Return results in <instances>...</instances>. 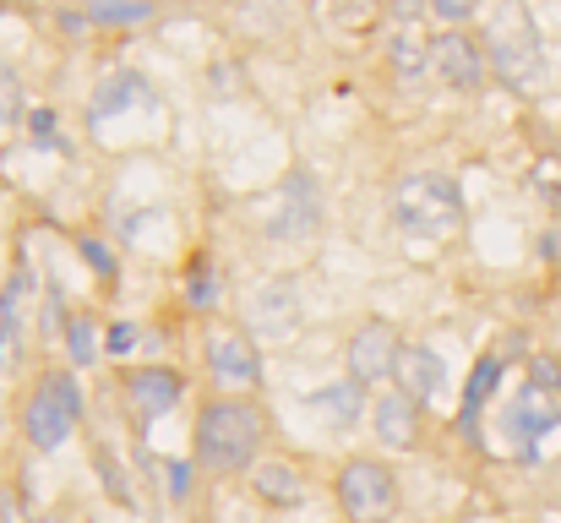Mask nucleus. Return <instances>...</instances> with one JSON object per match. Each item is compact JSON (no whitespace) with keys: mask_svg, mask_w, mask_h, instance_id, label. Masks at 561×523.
<instances>
[{"mask_svg":"<svg viewBox=\"0 0 561 523\" xmlns=\"http://www.w3.org/2000/svg\"><path fill=\"white\" fill-rule=\"evenodd\" d=\"M262 447H267V414L251 398H213V403H202L196 431H191V453H196L191 464L207 480L251 475Z\"/></svg>","mask_w":561,"mask_h":523,"instance_id":"1","label":"nucleus"},{"mask_svg":"<svg viewBox=\"0 0 561 523\" xmlns=\"http://www.w3.org/2000/svg\"><path fill=\"white\" fill-rule=\"evenodd\" d=\"M392 224L414 240H447L463 229V191L447 170H414L403 174L387 196Z\"/></svg>","mask_w":561,"mask_h":523,"instance_id":"2","label":"nucleus"},{"mask_svg":"<svg viewBox=\"0 0 561 523\" xmlns=\"http://www.w3.org/2000/svg\"><path fill=\"white\" fill-rule=\"evenodd\" d=\"M82 425V382L71 371H44L22 403V436L33 453H60Z\"/></svg>","mask_w":561,"mask_h":523,"instance_id":"3","label":"nucleus"},{"mask_svg":"<svg viewBox=\"0 0 561 523\" xmlns=\"http://www.w3.org/2000/svg\"><path fill=\"white\" fill-rule=\"evenodd\" d=\"M485 55H491V71H496L507 88H518V93H529V88L546 77L540 33H535V22H529V11H524L518 0H507V5L491 16V27H485Z\"/></svg>","mask_w":561,"mask_h":523,"instance_id":"4","label":"nucleus"},{"mask_svg":"<svg viewBox=\"0 0 561 523\" xmlns=\"http://www.w3.org/2000/svg\"><path fill=\"white\" fill-rule=\"evenodd\" d=\"M256 229L267 240H311L322 229V185L306 170H289L256 202Z\"/></svg>","mask_w":561,"mask_h":523,"instance_id":"5","label":"nucleus"},{"mask_svg":"<svg viewBox=\"0 0 561 523\" xmlns=\"http://www.w3.org/2000/svg\"><path fill=\"white\" fill-rule=\"evenodd\" d=\"M333 497L350 523H387L398 508V475L381 458H344L333 475Z\"/></svg>","mask_w":561,"mask_h":523,"instance_id":"6","label":"nucleus"},{"mask_svg":"<svg viewBox=\"0 0 561 523\" xmlns=\"http://www.w3.org/2000/svg\"><path fill=\"white\" fill-rule=\"evenodd\" d=\"M202 360H207V376L224 398H245L262 387V349L245 328H213Z\"/></svg>","mask_w":561,"mask_h":523,"instance_id":"7","label":"nucleus"},{"mask_svg":"<svg viewBox=\"0 0 561 523\" xmlns=\"http://www.w3.org/2000/svg\"><path fill=\"white\" fill-rule=\"evenodd\" d=\"M431 71L442 77V88L453 93H480L485 77H491V55H485V38L463 33V27H442L431 38Z\"/></svg>","mask_w":561,"mask_h":523,"instance_id":"8","label":"nucleus"},{"mask_svg":"<svg viewBox=\"0 0 561 523\" xmlns=\"http://www.w3.org/2000/svg\"><path fill=\"white\" fill-rule=\"evenodd\" d=\"M306 322V295L295 278H262L245 295V333L251 339H289Z\"/></svg>","mask_w":561,"mask_h":523,"instance_id":"9","label":"nucleus"},{"mask_svg":"<svg viewBox=\"0 0 561 523\" xmlns=\"http://www.w3.org/2000/svg\"><path fill=\"white\" fill-rule=\"evenodd\" d=\"M398 354H403L398 328L371 317V322H360V328L350 333V344H344V376H350L355 387H381V382H392Z\"/></svg>","mask_w":561,"mask_h":523,"instance_id":"10","label":"nucleus"},{"mask_svg":"<svg viewBox=\"0 0 561 523\" xmlns=\"http://www.w3.org/2000/svg\"><path fill=\"white\" fill-rule=\"evenodd\" d=\"M502 431L513 436L518 458H546L551 436H561V414H557V398L540 393V387H524L513 403H507V420Z\"/></svg>","mask_w":561,"mask_h":523,"instance_id":"11","label":"nucleus"},{"mask_svg":"<svg viewBox=\"0 0 561 523\" xmlns=\"http://www.w3.org/2000/svg\"><path fill=\"white\" fill-rule=\"evenodd\" d=\"M121 393H126V403H131L137 420H164L170 409H181L186 376L170 371V365H131V371L121 376Z\"/></svg>","mask_w":561,"mask_h":523,"instance_id":"12","label":"nucleus"},{"mask_svg":"<svg viewBox=\"0 0 561 523\" xmlns=\"http://www.w3.org/2000/svg\"><path fill=\"white\" fill-rule=\"evenodd\" d=\"M251 497H256L262 508L289 513V508H300V502L311 497V480H306V469H300L295 458H256V469H251Z\"/></svg>","mask_w":561,"mask_h":523,"instance_id":"13","label":"nucleus"},{"mask_svg":"<svg viewBox=\"0 0 561 523\" xmlns=\"http://www.w3.org/2000/svg\"><path fill=\"white\" fill-rule=\"evenodd\" d=\"M392 387L398 393H409L420 409L431 403V398H442L447 393V365H442V354L425 344H403L398 354V371H392Z\"/></svg>","mask_w":561,"mask_h":523,"instance_id":"14","label":"nucleus"},{"mask_svg":"<svg viewBox=\"0 0 561 523\" xmlns=\"http://www.w3.org/2000/svg\"><path fill=\"white\" fill-rule=\"evenodd\" d=\"M371 431L381 447H392V453H409L414 442H420V403L409 398V393H381L371 403Z\"/></svg>","mask_w":561,"mask_h":523,"instance_id":"15","label":"nucleus"},{"mask_svg":"<svg viewBox=\"0 0 561 523\" xmlns=\"http://www.w3.org/2000/svg\"><path fill=\"white\" fill-rule=\"evenodd\" d=\"M387 66H392L403 82H414V77L431 71V38H425V27H420L414 16H403V22L387 33Z\"/></svg>","mask_w":561,"mask_h":523,"instance_id":"16","label":"nucleus"},{"mask_svg":"<svg viewBox=\"0 0 561 523\" xmlns=\"http://www.w3.org/2000/svg\"><path fill=\"white\" fill-rule=\"evenodd\" d=\"M311 409H317L333 431H355V420L366 414V387H355L350 376H344V382H328L322 393H311Z\"/></svg>","mask_w":561,"mask_h":523,"instance_id":"17","label":"nucleus"},{"mask_svg":"<svg viewBox=\"0 0 561 523\" xmlns=\"http://www.w3.org/2000/svg\"><path fill=\"white\" fill-rule=\"evenodd\" d=\"M181 300H186L196 317H213L224 306V273L213 268V257H191L186 273H181Z\"/></svg>","mask_w":561,"mask_h":523,"instance_id":"18","label":"nucleus"},{"mask_svg":"<svg viewBox=\"0 0 561 523\" xmlns=\"http://www.w3.org/2000/svg\"><path fill=\"white\" fill-rule=\"evenodd\" d=\"M60 339H66L71 365H93V360L104 354V328L93 322V311H71V317H66V328H60Z\"/></svg>","mask_w":561,"mask_h":523,"instance_id":"19","label":"nucleus"},{"mask_svg":"<svg viewBox=\"0 0 561 523\" xmlns=\"http://www.w3.org/2000/svg\"><path fill=\"white\" fill-rule=\"evenodd\" d=\"M496 382H502V354H485V360L474 365V376H469V393H463V425L480 420V409L491 403Z\"/></svg>","mask_w":561,"mask_h":523,"instance_id":"20","label":"nucleus"},{"mask_svg":"<svg viewBox=\"0 0 561 523\" xmlns=\"http://www.w3.org/2000/svg\"><path fill=\"white\" fill-rule=\"evenodd\" d=\"M159 5L153 0H88V16L99 22V27H137V22H148Z\"/></svg>","mask_w":561,"mask_h":523,"instance_id":"21","label":"nucleus"},{"mask_svg":"<svg viewBox=\"0 0 561 523\" xmlns=\"http://www.w3.org/2000/svg\"><path fill=\"white\" fill-rule=\"evenodd\" d=\"M137 93H142V77L137 71H121L99 99H93V115H115V110H126V104H137Z\"/></svg>","mask_w":561,"mask_h":523,"instance_id":"22","label":"nucleus"},{"mask_svg":"<svg viewBox=\"0 0 561 523\" xmlns=\"http://www.w3.org/2000/svg\"><path fill=\"white\" fill-rule=\"evenodd\" d=\"M196 464H186V458H164V497L170 502H191L196 497Z\"/></svg>","mask_w":561,"mask_h":523,"instance_id":"23","label":"nucleus"},{"mask_svg":"<svg viewBox=\"0 0 561 523\" xmlns=\"http://www.w3.org/2000/svg\"><path fill=\"white\" fill-rule=\"evenodd\" d=\"M529 387H540V393H561V360L557 354H529Z\"/></svg>","mask_w":561,"mask_h":523,"instance_id":"24","label":"nucleus"},{"mask_svg":"<svg viewBox=\"0 0 561 523\" xmlns=\"http://www.w3.org/2000/svg\"><path fill=\"white\" fill-rule=\"evenodd\" d=\"M137 344H142V333H137L131 322H115V328L104 333V354H115V360H131Z\"/></svg>","mask_w":561,"mask_h":523,"instance_id":"25","label":"nucleus"},{"mask_svg":"<svg viewBox=\"0 0 561 523\" xmlns=\"http://www.w3.org/2000/svg\"><path fill=\"white\" fill-rule=\"evenodd\" d=\"M425 5H431L442 22H453V27H463V22L474 16V0H425Z\"/></svg>","mask_w":561,"mask_h":523,"instance_id":"26","label":"nucleus"},{"mask_svg":"<svg viewBox=\"0 0 561 523\" xmlns=\"http://www.w3.org/2000/svg\"><path fill=\"white\" fill-rule=\"evenodd\" d=\"M82 257H88V268H99V278H115V257H110V246L82 240Z\"/></svg>","mask_w":561,"mask_h":523,"instance_id":"27","label":"nucleus"},{"mask_svg":"<svg viewBox=\"0 0 561 523\" xmlns=\"http://www.w3.org/2000/svg\"><path fill=\"white\" fill-rule=\"evenodd\" d=\"M33 137L38 143H55V115H33Z\"/></svg>","mask_w":561,"mask_h":523,"instance_id":"28","label":"nucleus"}]
</instances>
